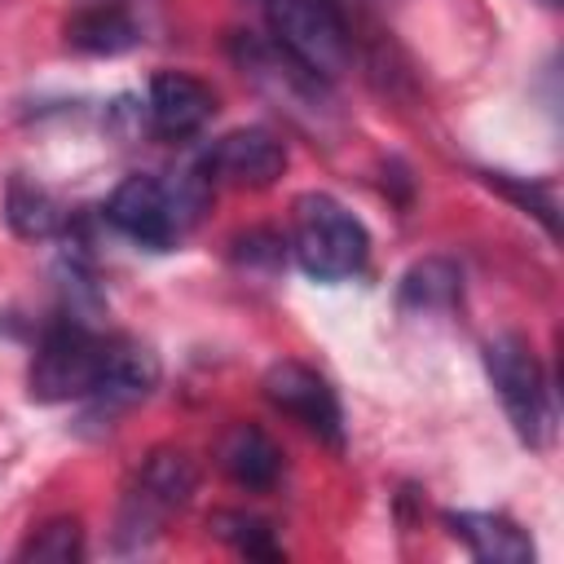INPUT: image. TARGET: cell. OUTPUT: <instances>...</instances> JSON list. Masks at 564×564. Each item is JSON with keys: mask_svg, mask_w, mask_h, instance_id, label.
<instances>
[{"mask_svg": "<svg viewBox=\"0 0 564 564\" xmlns=\"http://www.w3.org/2000/svg\"><path fill=\"white\" fill-rule=\"evenodd\" d=\"M198 207H203V194L194 185H185V181L181 185H167V181H159L150 172H137V176H128L110 194L106 216L132 242H141L150 251H167L194 225Z\"/></svg>", "mask_w": 564, "mask_h": 564, "instance_id": "obj_3", "label": "cell"}, {"mask_svg": "<svg viewBox=\"0 0 564 564\" xmlns=\"http://www.w3.org/2000/svg\"><path fill=\"white\" fill-rule=\"evenodd\" d=\"M4 216H9L13 234H22V238H48V234H57V225H62V207L53 203V194L40 189V185L26 181V176H13V181H9Z\"/></svg>", "mask_w": 564, "mask_h": 564, "instance_id": "obj_14", "label": "cell"}, {"mask_svg": "<svg viewBox=\"0 0 564 564\" xmlns=\"http://www.w3.org/2000/svg\"><path fill=\"white\" fill-rule=\"evenodd\" d=\"M234 62L260 93H269L278 106H286L295 119H322L326 115V79L313 75L300 57H291L282 44L260 35H234Z\"/></svg>", "mask_w": 564, "mask_h": 564, "instance_id": "obj_6", "label": "cell"}, {"mask_svg": "<svg viewBox=\"0 0 564 564\" xmlns=\"http://www.w3.org/2000/svg\"><path fill=\"white\" fill-rule=\"evenodd\" d=\"M159 366L141 344L106 339L79 322H62L44 335L31 361V397L35 401H137L154 388Z\"/></svg>", "mask_w": 564, "mask_h": 564, "instance_id": "obj_1", "label": "cell"}, {"mask_svg": "<svg viewBox=\"0 0 564 564\" xmlns=\"http://www.w3.org/2000/svg\"><path fill=\"white\" fill-rule=\"evenodd\" d=\"M542 4H555V0H542Z\"/></svg>", "mask_w": 564, "mask_h": 564, "instance_id": "obj_18", "label": "cell"}, {"mask_svg": "<svg viewBox=\"0 0 564 564\" xmlns=\"http://www.w3.org/2000/svg\"><path fill=\"white\" fill-rule=\"evenodd\" d=\"M216 110V97L203 79L181 75V70H163L150 79V123L163 137H189L198 132Z\"/></svg>", "mask_w": 564, "mask_h": 564, "instance_id": "obj_10", "label": "cell"}, {"mask_svg": "<svg viewBox=\"0 0 564 564\" xmlns=\"http://www.w3.org/2000/svg\"><path fill=\"white\" fill-rule=\"evenodd\" d=\"M260 388H264V397H269L282 414H291L295 423H304L313 436H322V441H330V445L344 441L339 401H335L330 383H326L317 370H308V366H300V361H278V366H269V375H264Z\"/></svg>", "mask_w": 564, "mask_h": 564, "instance_id": "obj_9", "label": "cell"}, {"mask_svg": "<svg viewBox=\"0 0 564 564\" xmlns=\"http://www.w3.org/2000/svg\"><path fill=\"white\" fill-rule=\"evenodd\" d=\"M256 4L269 22V40L282 44L291 57H300L313 75L335 79L348 66L352 40L335 0H256Z\"/></svg>", "mask_w": 564, "mask_h": 564, "instance_id": "obj_4", "label": "cell"}, {"mask_svg": "<svg viewBox=\"0 0 564 564\" xmlns=\"http://www.w3.org/2000/svg\"><path fill=\"white\" fill-rule=\"evenodd\" d=\"M295 260L317 282H344L361 273L370 256L366 225L330 194H304L295 203V229H291Z\"/></svg>", "mask_w": 564, "mask_h": 564, "instance_id": "obj_2", "label": "cell"}, {"mask_svg": "<svg viewBox=\"0 0 564 564\" xmlns=\"http://www.w3.org/2000/svg\"><path fill=\"white\" fill-rule=\"evenodd\" d=\"M458 300V269L449 260H423L401 278V304L410 308H449Z\"/></svg>", "mask_w": 564, "mask_h": 564, "instance_id": "obj_15", "label": "cell"}, {"mask_svg": "<svg viewBox=\"0 0 564 564\" xmlns=\"http://www.w3.org/2000/svg\"><path fill=\"white\" fill-rule=\"evenodd\" d=\"M212 533L220 542H229L234 551L251 555V560H282V546L273 542V529L269 520L260 516H247V511H216L212 516Z\"/></svg>", "mask_w": 564, "mask_h": 564, "instance_id": "obj_16", "label": "cell"}, {"mask_svg": "<svg viewBox=\"0 0 564 564\" xmlns=\"http://www.w3.org/2000/svg\"><path fill=\"white\" fill-rule=\"evenodd\" d=\"M449 533L467 542V551L485 564H529L533 560V542L524 529H516L507 516H489V511H454L449 516Z\"/></svg>", "mask_w": 564, "mask_h": 564, "instance_id": "obj_11", "label": "cell"}, {"mask_svg": "<svg viewBox=\"0 0 564 564\" xmlns=\"http://www.w3.org/2000/svg\"><path fill=\"white\" fill-rule=\"evenodd\" d=\"M194 485H198V467H194L181 449H159V454H150L145 467L137 471L128 498H123V516H119L123 538L154 533L167 511L185 507V498L194 494Z\"/></svg>", "mask_w": 564, "mask_h": 564, "instance_id": "obj_7", "label": "cell"}, {"mask_svg": "<svg viewBox=\"0 0 564 564\" xmlns=\"http://www.w3.org/2000/svg\"><path fill=\"white\" fill-rule=\"evenodd\" d=\"M22 560H48V564H70L84 555V533H79V520H53L44 524L22 551Z\"/></svg>", "mask_w": 564, "mask_h": 564, "instance_id": "obj_17", "label": "cell"}, {"mask_svg": "<svg viewBox=\"0 0 564 564\" xmlns=\"http://www.w3.org/2000/svg\"><path fill=\"white\" fill-rule=\"evenodd\" d=\"M66 40L84 53H123L137 44V22L123 4H88L66 22Z\"/></svg>", "mask_w": 564, "mask_h": 564, "instance_id": "obj_13", "label": "cell"}, {"mask_svg": "<svg viewBox=\"0 0 564 564\" xmlns=\"http://www.w3.org/2000/svg\"><path fill=\"white\" fill-rule=\"evenodd\" d=\"M485 370H489L494 392H498L511 427L520 432V441L542 445L551 432V392H546L533 348L520 335H494L485 344Z\"/></svg>", "mask_w": 564, "mask_h": 564, "instance_id": "obj_5", "label": "cell"}, {"mask_svg": "<svg viewBox=\"0 0 564 564\" xmlns=\"http://www.w3.org/2000/svg\"><path fill=\"white\" fill-rule=\"evenodd\" d=\"M286 167V145L264 128H234L216 137L198 159V181L207 185H273Z\"/></svg>", "mask_w": 564, "mask_h": 564, "instance_id": "obj_8", "label": "cell"}, {"mask_svg": "<svg viewBox=\"0 0 564 564\" xmlns=\"http://www.w3.org/2000/svg\"><path fill=\"white\" fill-rule=\"evenodd\" d=\"M220 467L242 489H269L278 480V471H282V454H278V445L260 427L238 423L220 441Z\"/></svg>", "mask_w": 564, "mask_h": 564, "instance_id": "obj_12", "label": "cell"}]
</instances>
